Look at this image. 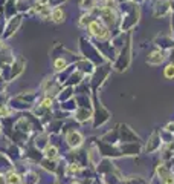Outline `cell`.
<instances>
[{
    "label": "cell",
    "instance_id": "6da1fadb",
    "mask_svg": "<svg viewBox=\"0 0 174 184\" xmlns=\"http://www.w3.org/2000/svg\"><path fill=\"white\" fill-rule=\"evenodd\" d=\"M63 17H64V12H63L60 8H55V9L52 11V20H54V21L60 23V21H63Z\"/></svg>",
    "mask_w": 174,
    "mask_h": 184
},
{
    "label": "cell",
    "instance_id": "7a4b0ae2",
    "mask_svg": "<svg viewBox=\"0 0 174 184\" xmlns=\"http://www.w3.org/2000/svg\"><path fill=\"white\" fill-rule=\"evenodd\" d=\"M6 181H8V184H18L20 182V176L17 173H14V172H9Z\"/></svg>",
    "mask_w": 174,
    "mask_h": 184
},
{
    "label": "cell",
    "instance_id": "3957f363",
    "mask_svg": "<svg viewBox=\"0 0 174 184\" xmlns=\"http://www.w3.org/2000/svg\"><path fill=\"white\" fill-rule=\"evenodd\" d=\"M69 143H70L72 146H78V144L81 143V136H80L78 133H70V136H69Z\"/></svg>",
    "mask_w": 174,
    "mask_h": 184
},
{
    "label": "cell",
    "instance_id": "277c9868",
    "mask_svg": "<svg viewBox=\"0 0 174 184\" xmlns=\"http://www.w3.org/2000/svg\"><path fill=\"white\" fill-rule=\"evenodd\" d=\"M46 155H47L49 158H55V156H57V149H55L54 146H49V147L46 149Z\"/></svg>",
    "mask_w": 174,
    "mask_h": 184
},
{
    "label": "cell",
    "instance_id": "5b68a950",
    "mask_svg": "<svg viewBox=\"0 0 174 184\" xmlns=\"http://www.w3.org/2000/svg\"><path fill=\"white\" fill-rule=\"evenodd\" d=\"M64 67V61L63 60H57L55 61V69H58V71H60V69H63Z\"/></svg>",
    "mask_w": 174,
    "mask_h": 184
},
{
    "label": "cell",
    "instance_id": "8992f818",
    "mask_svg": "<svg viewBox=\"0 0 174 184\" xmlns=\"http://www.w3.org/2000/svg\"><path fill=\"white\" fill-rule=\"evenodd\" d=\"M165 74H166L168 77H171V75L174 77V66H168V69H166V72H165Z\"/></svg>",
    "mask_w": 174,
    "mask_h": 184
},
{
    "label": "cell",
    "instance_id": "52a82bcc",
    "mask_svg": "<svg viewBox=\"0 0 174 184\" xmlns=\"http://www.w3.org/2000/svg\"><path fill=\"white\" fill-rule=\"evenodd\" d=\"M3 181H5V178H3L2 175H0V184H3Z\"/></svg>",
    "mask_w": 174,
    "mask_h": 184
}]
</instances>
